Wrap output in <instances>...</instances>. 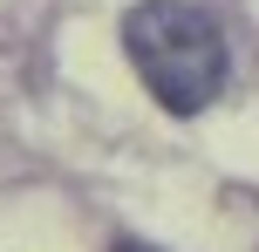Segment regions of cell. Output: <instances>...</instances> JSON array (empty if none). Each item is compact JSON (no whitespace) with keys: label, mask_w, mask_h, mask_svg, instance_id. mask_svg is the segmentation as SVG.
<instances>
[{"label":"cell","mask_w":259,"mask_h":252,"mask_svg":"<svg viewBox=\"0 0 259 252\" xmlns=\"http://www.w3.org/2000/svg\"><path fill=\"white\" fill-rule=\"evenodd\" d=\"M123 48L170 116H198L225 89V34L184 0H137L123 14Z\"/></svg>","instance_id":"1"},{"label":"cell","mask_w":259,"mask_h":252,"mask_svg":"<svg viewBox=\"0 0 259 252\" xmlns=\"http://www.w3.org/2000/svg\"><path fill=\"white\" fill-rule=\"evenodd\" d=\"M109 252H157V245H143V239H116Z\"/></svg>","instance_id":"2"}]
</instances>
